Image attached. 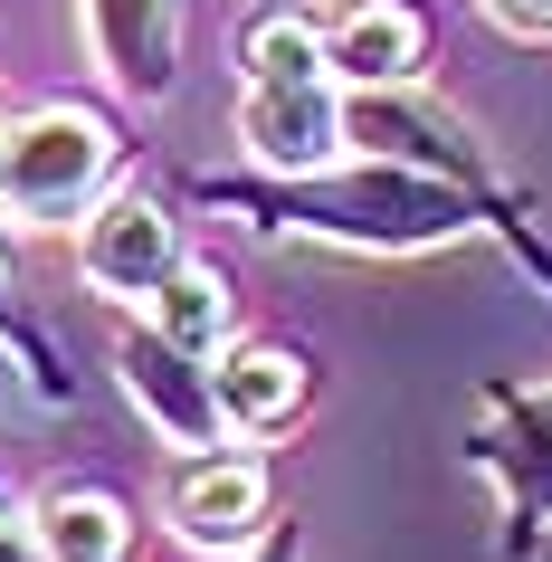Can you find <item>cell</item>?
Segmentation results:
<instances>
[{
    "mask_svg": "<svg viewBox=\"0 0 552 562\" xmlns=\"http://www.w3.org/2000/svg\"><path fill=\"white\" fill-rule=\"evenodd\" d=\"M191 201L248 220L258 238H315V248H352V258H429L486 229V210L458 181L391 162V153H343L324 172H201Z\"/></svg>",
    "mask_w": 552,
    "mask_h": 562,
    "instance_id": "1",
    "label": "cell"
},
{
    "mask_svg": "<svg viewBox=\"0 0 552 562\" xmlns=\"http://www.w3.org/2000/svg\"><path fill=\"white\" fill-rule=\"evenodd\" d=\"M343 134H352V153H391V162H419V172L458 181L466 201L486 210V238L552 296V229H543V210H533L523 181L495 172L486 134H476L458 105H438L429 87H343Z\"/></svg>",
    "mask_w": 552,
    "mask_h": 562,
    "instance_id": "2",
    "label": "cell"
},
{
    "mask_svg": "<svg viewBox=\"0 0 552 562\" xmlns=\"http://www.w3.org/2000/svg\"><path fill=\"white\" fill-rule=\"evenodd\" d=\"M124 172V124L87 95H48L0 124V220L20 229H67L87 220Z\"/></svg>",
    "mask_w": 552,
    "mask_h": 562,
    "instance_id": "3",
    "label": "cell"
},
{
    "mask_svg": "<svg viewBox=\"0 0 552 562\" xmlns=\"http://www.w3.org/2000/svg\"><path fill=\"white\" fill-rule=\"evenodd\" d=\"M466 468L495 486V553L533 562L552 543V382H486L466 411Z\"/></svg>",
    "mask_w": 552,
    "mask_h": 562,
    "instance_id": "4",
    "label": "cell"
},
{
    "mask_svg": "<svg viewBox=\"0 0 552 562\" xmlns=\"http://www.w3.org/2000/svg\"><path fill=\"white\" fill-rule=\"evenodd\" d=\"M162 525L191 543V553H219L238 562L277 525V476L248 439H219V448H172V476H162Z\"/></svg>",
    "mask_w": 552,
    "mask_h": 562,
    "instance_id": "5",
    "label": "cell"
},
{
    "mask_svg": "<svg viewBox=\"0 0 552 562\" xmlns=\"http://www.w3.org/2000/svg\"><path fill=\"white\" fill-rule=\"evenodd\" d=\"M181 258H191V248H181L172 201L144 191V181H115V191L77 220V277H87L105 305H153Z\"/></svg>",
    "mask_w": 552,
    "mask_h": 562,
    "instance_id": "6",
    "label": "cell"
},
{
    "mask_svg": "<svg viewBox=\"0 0 552 562\" xmlns=\"http://www.w3.org/2000/svg\"><path fill=\"white\" fill-rule=\"evenodd\" d=\"M115 382H124V401L162 429V448H219V439H229L210 353L172 344L162 325H124V334H115Z\"/></svg>",
    "mask_w": 552,
    "mask_h": 562,
    "instance_id": "7",
    "label": "cell"
},
{
    "mask_svg": "<svg viewBox=\"0 0 552 562\" xmlns=\"http://www.w3.org/2000/svg\"><path fill=\"white\" fill-rule=\"evenodd\" d=\"M238 144L258 172H324L343 162V77H238Z\"/></svg>",
    "mask_w": 552,
    "mask_h": 562,
    "instance_id": "8",
    "label": "cell"
},
{
    "mask_svg": "<svg viewBox=\"0 0 552 562\" xmlns=\"http://www.w3.org/2000/svg\"><path fill=\"white\" fill-rule=\"evenodd\" d=\"M87 48L124 105H172L181 87V0H77Z\"/></svg>",
    "mask_w": 552,
    "mask_h": 562,
    "instance_id": "9",
    "label": "cell"
},
{
    "mask_svg": "<svg viewBox=\"0 0 552 562\" xmlns=\"http://www.w3.org/2000/svg\"><path fill=\"white\" fill-rule=\"evenodd\" d=\"M210 372H219V419H229V439H248V448L286 439L295 419H305V401H315V362L295 353V344H277V334H229V344L210 353Z\"/></svg>",
    "mask_w": 552,
    "mask_h": 562,
    "instance_id": "10",
    "label": "cell"
},
{
    "mask_svg": "<svg viewBox=\"0 0 552 562\" xmlns=\"http://www.w3.org/2000/svg\"><path fill=\"white\" fill-rule=\"evenodd\" d=\"M324 48H334V77L343 87H419L438 30H429L419 0H343L324 20Z\"/></svg>",
    "mask_w": 552,
    "mask_h": 562,
    "instance_id": "11",
    "label": "cell"
},
{
    "mask_svg": "<svg viewBox=\"0 0 552 562\" xmlns=\"http://www.w3.org/2000/svg\"><path fill=\"white\" fill-rule=\"evenodd\" d=\"M30 525L48 543V562H134L144 553V515L105 476H48L30 496Z\"/></svg>",
    "mask_w": 552,
    "mask_h": 562,
    "instance_id": "12",
    "label": "cell"
},
{
    "mask_svg": "<svg viewBox=\"0 0 552 562\" xmlns=\"http://www.w3.org/2000/svg\"><path fill=\"white\" fill-rule=\"evenodd\" d=\"M0 353H10V372L30 382V401H38V411H67V401H77V372H67L58 334L38 325L30 286H20V267H10V238H0Z\"/></svg>",
    "mask_w": 552,
    "mask_h": 562,
    "instance_id": "13",
    "label": "cell"
},
{
    "mask_svg": "<svg viewBox=\"0 0 552 562\" xmlns=\"http://www.w3.org/2000/svg\"><path fill=\"white\" fill-rule=\"evenodd\" d=\"M238 77H334L324 20L305 0H258L248 30H238Z\"/></svg>",
    "mask_w": 552,
    "mask_h": 562,
    "instance_id": "14",
    "label": "cell"
},
{
    "mask_svg": "<svg viewBox=\"0 0 552 562\" xmlns=\"http://www.w3.org/2000/svg\"><path fill=\"white\" fill-rule=\"evenodd\" d=\"M144 325H162L172 344H191V353H219L238 334V296H229V277L210 258H181L172 277H162V296L144 305Z\"/></svg>",
    "mask_w": 552,
    "mask_h": 562,
    "instance_id": "15",
    "label": "cell"
},
{
    "mask_svg": "<svg viewBox=\"0 0 552 562\" xmlns=\"http://www.w3.org/2000/svg\"><path fill=\"white\" fill-rule=\"evenodd\" d=\"M495 30H515V38H552V0H476Z\"/></svg>",
    "mask_w": 552,
    "mask_h": 562,
    "instance_id": "16",
    "label": "cell"
},
{
    "mask_svg": "<svg viewBox=\"0 0 552 562\" xmlns=\"http://www.w3.org/2000/svg\"><path fill=\"white\" fill-rule=\"evenodd\" d=\"M0 562H48V543H38V525H30V505H10V496H0Z\"/></svg>",
    "mask_w": 552,
    "mask_h": 562,
    "instance_id": "17",
    "label": "cell"
},
{
    "mask_svg": "<svg viewBox=\"0 0 552 562\" xmlns=\"http://www.w3.org/2000/svg\"><path fill=\"white\" fill-rule=\"evenodd\" d=\"M238 562H305V525H295V515H277V525H267Z\"/></svg>",
    "mask_w": 552,
    "mask_h": 562,
    "instance_id": "18",
    "label": "cell"
},
{
    "mask_svg": "<svg viewBox=\"0 0 552 562\" xmlns=\"http://www.w3.org/2000/svg\"><path fill=\"white\" fill-rule=\"evenodd\" d=\"M0 124H10V115H0Z\"/></svg>",
    "mask_w": 552,
    "mask_h": 562,
    "instance_id": "19",
    "label": "cell"
}]
</instances>
